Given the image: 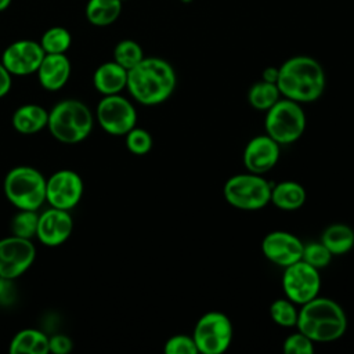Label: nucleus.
<instances>
[{"instance_id":"1","label":"nucleus","mask_w":354,"mask_h":354,"mask_svg":"<svg viewBox=\"0 0 354 354\" xmlns=\"http://www.w3.org/2000/svg\"><path fill=\"white\" fill-rule=\"evenodd\" d=\"M177 86V75L170 62L159 57H144L127 71L130 95L141 105L153 106L167 101Z\"/></svg>"},{"instance_id":"2","label":"nucleus","mask_w":354,"mask_h":354,"mask_svg":"<svg viewBox=\"0 0 354 354\" xmlns=\"http://www.w3.org/2000/svg\"><path fill=\"white\" fill-rule=\"evenodd\" d=\"M277 86L283 98L299 104L315 102L326 87L322 65L310 55H293L278 66Z\"/></svg>"},{"instance_id":"3","label":"nucleus","mask_w":354,"mask_h":354,"mask_svg":"<svg viewBox=\"0 0 354 354\" xmlns=\"http://www.w3.org/2000/svg\"><path fill=\"white\" fill-rule=\"evenodd\" d=\"M296 328L314 343H329L344 335L347 317L337 301L318 295L300 306Z\"/></svg>"},{"instance_id":"4","label":"nucleus","mask_w":354,"mask_h":354,"mask_svg":"<svg viewBox=\"0 0 354 354\" xmlns=\"http://www.w3.org/2000/svg\"><path fill=\"white\" fill-rule=\"evenodd\" d=\"M94 124L88 106L75 98L57 102L48 112L47 129L51 136L64 144H77L86 140Z\"/></svg>"},{"instance_id":"5","label":"nucleus","mask_w":354,"mask_h":354,"mask_svg":"<svg viewBox=\"0 0 354 354\" xmlns=\"http://www.w3.org/2000/svg\"><path fill=\"white\" fill-rule=\"evenodd\" d=\"M4 195L19 210H37L46 202V178L32 166H15L4 177Z\"/></svg>"},{"instance_id":"6","label":"nucleus","mask_w":354,"mask_h":354,"mask_svg":"<svg viewBox=\"0 0 354 354\" xmlns=\"http://www.w3.org/2000/svg\"><path fill=\"white\" fill-rule=\"evenodd\" d=\"M307 118L301 104L281 97L266 111L264 131L281 147L296 142L306 131Z\"/></svg>"},{"instance_id":"7","label":"nucleus","mask_w":354,"mask_h":354,"mask_svg":"<svg viewBox=\"0 0 354 354\" xmlns=\"http://www.w3.org/2000/svg\"><path fill=\"white\" fill-rule=\"evenodd\" d=\"M271 187L261 174L250 171L231 176L223 187L225 202L238 210H260L270 203Z\"/></svg>"},{"instance_id":"8","label":"nucleus","mask_w":354,"mask_h":354,"mask_svg":"<svg viewBox=\"0 0 354 354\" xmlns=\"http://www.w3.org/2000/svg\"><path fill=\"white\" fill-rule=\"evenodd\" d=\"M234 328L230 317L221 311H207L199 317L192 337L198 354H221L232 342Z\"/></svg>"},{"instance_id":"9","label":"nucleus","mask_w":354,"mask_h":354,"mask_svg":"<svg viewBox=\"0 0 354 354\" xmlns=\"http://www.w3.org/2000/svg\"><path fill=\"white\" fill-rule=\"evenodd\" d=\"M97 120L111 136H126L137 123V111L130 100L120 94L104 95L97 105Z\"/></svg>"},{"instance_id":"10","label":"nucleus","mask_w":354,"mask_h":354,"mask_svg":"<svg viewBox=\"0 0 354 354\" xmlns=\"http://www.w3.org/2000/svg\"><path fill=\"white\" fill-rule=\"evenodd\" d=\"M282 289L285 297L301 306L319 295V270L307 264L301 259L283 268Z\"/></svg>"},{"instance_id":"11","label":"nucleus","mask_w":354,"mask_h":354,"mask_svg":"<svg viewBox=\"0 0 354 354\" xmlns=\"http://www.w3.org/2000/svg\"><path fill=\"white\" fill-rule=\"evenodd\" d=\"M36 248L30 239L10 235L0 239V277L15 279L33 264Z\"/></svg>"},{"instance_id":"12","label":"nucleus","mask_w":354,"mask_h":354,"mask_svg":"<svg viewBox=\"0 0 354 354\" xmlns=\"http://www.w3.org/2000/svg\"><path fill=\"white\" fill-rule=\"evenodd\" d=\"M82 195L83 181L73 170L62 169L46 178V202L51 207L71 210L80 202Z\"/></svg>"},{"instance_id":"13","label":"nucleus","mask_w":354,"mask_h":354,"mask_svg":"<svg viewBox=\"0 0 354 354\" xmlns=\"http://www.w3.org/2000/svg\"><path fill=\"white\" fill-rule=\"evenodd\" d=\"M44 54L39 41L22 39L6 47L1 62L11 75L28 76L36 73Z\"/></svg>"},{"instance_id":"14","label":"nucleus","mask_w":354,"mask_h":354,"mask_svg":"<svg viewBox=\"0 0 354 354\" xmlns=\"http://www.w3.org/2000/svg\"><path fill=\"white\" fill-rule=\"evenodd\" d=\"M279 158L281 145L266 133L250 138L242 153V162L246 171L261 176L272 170Z\"/></svg>"},{"instance_id":"15","label":"nucleus","mask_w":354,"mask_h":354,"mask_svg":"<svg viewBox=\"0 0 354 354\" xmlns=\"http://www.w3.org/2000/svg\"><path fill=\"white\" fill-rule=\"evenodd\" d=\"M304 243L292 232L270 231L261 241V252L272 264L285 268L301 259Z\"/></svg>"},{"instance_id":"16","label":"nucleus","mask_w":354,"mask_h":354,"mask_svg":"<svg viewBox=\"0 0 354 354\" xmlns=\"http://www.w3.org/2000/svg\"><path fill=\"white\" fill-rule=\"evenodd\" d=\"M73 220L68 210L50 207L39 214L36 238L46 246L62 245L72 234Z\"/></svg>"},{"instance_id":"17","label":"nucleus","mask_w":354,"mask_h":354,"mask_svg":"<svg viewBox=\"0 0 354 354\" xmlns=\"http://www.w3.org/2000/svg\"><path fill=\"white\" fill-rule=\"evenodd\" d=\"M36 73L44 90L57 91L69 80L71 61L65 54H44Z\"/></svg>"},{"instance_id":"18","label":"nucleus","mask_w":354,"mask_h":354,"mask_svg":"<svg viewBox=\"0 0 354 354\" xmlns=\"http://www.w3.org/2000/svg\"><path fill=\"white\" fill-rule=\"evenodd\" d=\"M93 84L102 95L120 94L127 86V69L115 61L104 62L94 71Z\"/></svg>"},{"instance_id":"19","label":"nucleus","mask_w":354,"mask_h":354,"mask_svg":"<svg viewBox=\"0 0 354 354\" xmlns=\"http://www.w3.org/2000/svg\"><path fill=\"white\" fill-rule=\"evenodd\" d=\"M307 199L306 188L293 180H285L274 184L271 187V196L270 203H272L275 207L285 210V212H293L300 209Z\"/></svg>"},{"instance_id":"20","label":"nucleus","mask_w":354,"mask_h":354,"mask_svg":"<svg viewBox=\"0 0 354 354\" xmlns=\"http://www.w3.org/2000/svg\"><path fill=\"white\" fill-rule=\"evenodd\" d=\"M48 112L37 104H25L18 106L14 113L11 123L14 129L25 136L36 134L47 127Z\"/></svg>"},{"instance_id":"21","label":"nucleus","mask_w":354,"mask_h":354,"mask_svg":"<svg viewBox=\"0 0 354 354\" xmlns=\"http://www.w3.org/2000/svg\"><path fill=\"white\" fill-rule=\"evenodd\" d=\"M319 241L332 256H342L354 248V230L344 223H333L322 231Z\"/></svg>"},{"instance_id":"22","label":"nucleus","mask_w":354,"mask_h":354,"mask_svg":"<svg viewBox=\"0 0 354 354\" xmlns=\"http://www.w3.org/2000/svg\"><path fill=\"white\" fill-rule=\"evenodd\" d=\"M8 350L11 354H47L48 336L39 329H22L12 337Z\"/></svg>"},{"instance_id":"23","label":"nucleus","mask_w":354,"mask_h":354,"mask_svg":"<svg viewBox=\"0 0 354 354\" xmlns=\"http://www.w3.org/2000/svg\"><path fill=\"white\" fill-rule=\"evenodd\" d=\"M120 12V0H88L86 4V18L95 26H108L113 24Z\"/></svg>"},{"instance_id":"24","label":"nucleus","mask_w":354,"mask_h":354,"mask_svg":"<svg viewBox=\"0 0 354 354\" xmlns=\"http://www.w3.org/2000/svg\"><path fill=\"white\" fill-rule=\"evenodd\" d=\"M281 97L282 95L278 90L277 83H270L266 80H259L253 83L248 90V102L256 111L266 112Z\"/></svg>"},{"instance_id":"25","label":"nucleus","mask_w":354,"mask_h":354,"mask_svg":"<svg viewBox=\"0 0 354 354\" xmlns=\"http://www.w3.org/2000/svg\"><path fill=\"white\" fill-rule=\"evenodd\" d=\"M39 43L46 54H65L71 47L72 36L68 29L53 26L43 33Z\"/></svg>"},{"instance_id":"26","label":"nucleus","mask_w":354,"mask_h":354,"mask_svg":"<svg viewBox=\"0 0 354 354\" xmlns=\"http://www.w3.org/2000/svg\"><path fill=\"white\" fill-rule=\"evenodd\" d=\"M271 319L282 326V328H292L296 326L297 322V315H299V308L297 304H295L292 300L288 297H279L275 299L268 308Z\"/></svg>"},{"instance_id":"27","label":"nucleus","mask_w":354,"mask_h":354,"mask_svg":"<svg viewBox=\"0 0 354 354\" xmlns=\"http://www.w3.org/2000/svg\"><path fill=\"white\" fill-rule=\"evenodd\" d=\"M142 58L144 51L141 46L131 39L120 40L113 48V61L127 71L136 66Z\"/></svg>"},{"instance_id":"28","label":"nucleus","mask_w":354,"mask_h":354,"mask_svg":"<svg viewBox=\"0 0 354 354\" xmlns=\"http://www.w3.org/2000/svg\"><path fill=\"white\" fill-rule=\"evenodd\" d=\"M39 213L36 210H19L11 220L12 235L32 239L36 236Z\"/></svg>"},{"instance_id":"29","label":"nucleus","mask_w":354,"mask_h":354,"mask_svg":"<svg viewBox=\"0 0 354 354\" xmlns=\"http://www.w3.org/2000/svg\"><path fill=\"white\" fill-rule=\"evenodd\" d=\"M332 253L326 249V246L318 241V242H307L303 246V253H301V260L306 261L307 264L313 266L317 270H322L329 266L332 260Z\"/></svg>"},{"instance_id":"30","label":"nucleus","mask_w":354,"mask_h":354,"mask_svg":"<svg viewBox=\"0 0 354 354\" xmlns=\"http://www.w3.org/2000/svg\"><path fill=\"white\" fill-rule=\"evenodd\" d=\"M126 147L134 155H145L152 149V136L148 130L141 127H133L126 136Z\"/></svg>"},{"instance_id":"31","label":"nucleus","mask_w":354,"mask_h":354,"mask_svg":"<svg viewBox=\"0 0 354 354\" xmlns=\"http://www.w3.org/2000/svg\"><path fill=\"white\" fill-rule=\"evenodd\" d=\"M314 342L300 330L290 333L282 343V350L286 354H311L314 351Z\"/></svg>"},{"instance_id":"32","label":"nucleus","mask_w":354,"mask_h":354,"mask_svg":"<svg viewBox=\"0 0 354 354\" xmlns=\"http://www.w3.org/2000/svg\"><path fill=\"white\" fill-rule=\"evenodd\" d=\"M163 350L166 354H198L192 335H173L166 340Z\"/></svg>"},{"instance_id":"33","label":"nucleus","mask_w":354,"mask_h":354,"mask_svg":"<svg viewBox=\"0 0 354 354\" xmlns=\"http://www.w3.org/2000/svg\"><path fill=\"white\" fill-rule=\"evenodd\" d=\"M72 340L66 335H55L48 337V348L50 353L54 354H66L72 350Z\"/></svg>"},{"instance_id":"34","label":"nucleus","mask_w":354,"mask_h":354,"mask_svg":"<svg viewBox=\"0 0 354 354\" xmlns=\"http://www.w3.org/2000/svg\"><path fill=\"white\" fill-rule=\"evenodd\" d=\"M11 73L7 71V68L3 65V62L0 61V98L7 95L8 91L11 90L12 86V79H11Z\"/></svg>"},{"instance_id":"35","label":"nucleus","mask_w":354,"mask_h":354,"mask_svg":"<svg viewBox=\"0 0 354 354\" xmlns=\"http://www.w3.org/2000/svg\"><path fill=\"white\" fill-rule=\"evenodd\" d=\"M11 299H14L11 279L0 277V303H10Z\"/></svg>"},{"instance_id":"36","label":"nucleus","mask_w":354,"mask_h":354,"mask_svg":"<svg viewBox=\"0 0 354 354\" xmlns=\"http://www.w3.org/2000/svg\"><path fill=\"white\" fill-rule=\"evenodd\" d=\"M278 73H279L278 66H267L261 72V80H266V82H270V83H277Z\"/></svg>"},{"instance_id":"37","label":"nucleus","mask_w":354,"mask_h":354,"mask_svg":"<svg viewBox=\"0 0 354 354\" xmlns=\"http://www.w3.org/2000/svg\"><path fill=\"white\" fill-rule=\"evenodd\" d=\"M11 1L12 0H0V11L7 10L10 7V4H11Z\"/></svg>"},{"instance_id":"38","label":"nucleus","mask_w":354,"mask_h":354,"mask_svg":"<svg viewBox=\"0 0 354 354\" xmlns=\"http://www.w3.org/2000/svg\"><path fill=\"white\" fill-rule=\"evenodd\" d=\"M180 1H183V3H189V1H192V0H180Z\"/></svg>"},{"instance_id":"39","label":"nucleus","mask_w":354,"mask_h":354,"mask_svg":"<svg viewBox=\"0 0 354 354\" xmlns=\"http://www.w3.org/2000/svg\"><path fill=\"white\" fill-rule=\"evenodd\" d=\"M120 1H122V3H123V1H126V0H120Z\"/></svg>"}]
</instances>
